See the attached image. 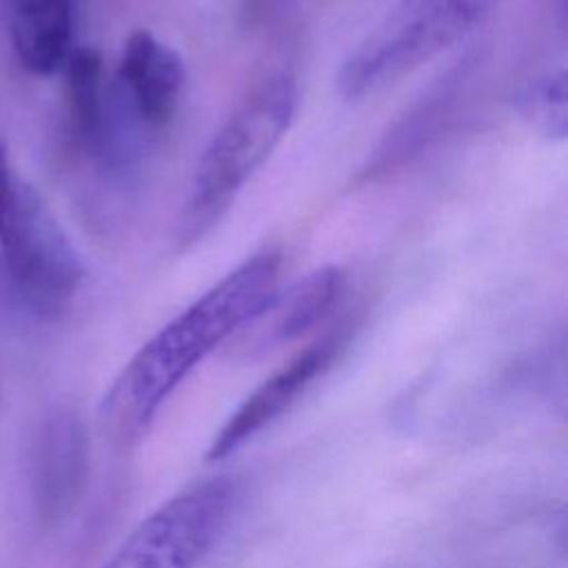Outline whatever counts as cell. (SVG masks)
I'll return each instance as SVG.
<instances>
[{"label":"cell","instance_id":"8992f818","mask_svg":"<svg viewBox=\"0 0 568 568\" xmlns=\"http://www.w3.org/2000/svg\"><path fill=\"white\" fill-rule=\"evenodd\" d=\"M186 87L182 55L146 29L133 31L115 67V98L122 115L146 131L173 122Z\"/></svg>","mask_w":568,"mask_h":568},{"label":"cell","instance_id":"ba28073f","mask_svg":"<svg viewBox=\"0 0 568 568\" xmlns=\"http://www.w3.org/2000/svg\"><path fill=\"white\" fill-rule=\"evenodd\" d=\"M342 291L344 273L337 266H320L277 288L268 304L235 333L240 353L262 355L300 339L333 311Z\"/></svg>","mask_w":568,"mask_h":568},{"label":"cell","instance_id":"3957f363","mask_svg":"<svg viewBox=\"0 0 568 568\" xmlns=\"http://www.w3.org/2000/svg\"><path fill=\"white\" fill-rule=\"evenodd\" d=\"M0 255L20 302L42 317L60 315L87 275L75 244L40 191L13 166L2 140Z\"/></svg>","mask_w":568,"mask_h":568},{"label":"cell","instance_id":"6da1fadb","mask_svg":"<svg viewBox=\"0 0 568 568\" xmlns=\"http://www.w3.org/2000/svg\"><path fill=\"white\" fill-rule=\"evenodd\" d=\"M282 253L264 248L153 333L98 404V426L113 446L135 444L186 375L244 328L280 288Z\"/></svg>","mask_w":568,"mask_h":568},{"label":"cell","instance_id":"7c38bea8","mask_svg":"<svg viewBox=\"0 0 568 568\" xmlns=\"http://www.w3.org/2000/svg\"><path fill=\"white\" fill-rule=\"evenodd\" d=\"M521 120L548 140H564L568 133V82L566 71H550L532 78L517 95Z\"/></svg>","mask_w":568,"mask_h":568},{"label":"cell","instance_id":"5b68a950","mask_svg":"<svg viewBox=\"0 0 568 568\" xmlns=\"http://www.w3.org/2000/svg\"><path fill=\"white\" fill-rule=\"evenodd\" d=\"M235 501L231 477H206L149 513L100 568H195Z\"/></svg>","mask_w":568,"mask_h":568},{"label":"cell","instance_id":"30bf717a","mask_svg":"<svg viewBox=\"0 0 568 568\" xmlns=\"http://www.w3.org/2000/svg\"><path fill=\"white\" fill-rule=\"evenodd\" d=\"M75 0H9V38L20 67L49 78L73 51Z\"/></svg>","mask_w":568,"mask_h":568},{"label":"cell","instance_id":"52a82bcc","mask_svg":"<svg viewBox=\"0 0 568 568\" xmlns=\"http://www.w3.org/2000/svg\"><path fill=\"white\" fill-rule=\"evenodd\" d=\"M344 344V333L335 331L317 337L313 344L295 353L284 366L268 375L220 426L204 453L206 462H220L235 453L244 442L255 437L280 415H284L306 388L324 375Z\"/></svg>","mask_w":568,"mask_h":568},{"label":"cell","instance_id":"7a4b0ae2","mask_svg":"<svg viewBox=\"0 0 568 568\" xmlns=\"http://www.w3.org/2000/svg\"><path fill=\"white\" fill-rule=\"evenodd\" d=\"M297 109V84L286 71L264 75L231 111L202 151L175 222V246L200 242L233 206L244 184L271 158Z\"/></svg>","mask_w":568,"mask_h":568},{"label":"cell","instance_id":"8fae6325","mask_svg":"<svg viewBox=\"0 0 568 568\" xmlns=\"http://www.w3.org/2000/svg\"><path fill=\"white\" fill-rule=\"evenodd\" d=\"M64 102L75 138L95 153H115L111 89L102 55L91 47H73L64 67Z\"/></svg>","mask_w":568,"mask_h":568},{"label":"cell","instance_id":"9c48e42d","mask_svg":"<svg viewBox=\"0 0 568 568\" xmlns=\"http://www.w3.org/2000/svg\"><path fill=\"white\" fill-rule=\"evenodd\" d=\"M89 470L84 419L71 410L53 415L40 430L33 455V495L38 513L58 521L75 506Z\"/></svg>","mask_w":568,"mask_h":568},{"label":"cell","instance_id":"277c9868","mask_svg":"<svg viewBox=\"0 0 568 568\" xmlns=\"http://www.w3.org/2000/svg\"><path fill=\"white\" fill-rule=\"evenodd\" d=\"M493 0H397L337 71L346 100H362L413 73L462 42L490 11Z\"/></svg>","mask_w":568,"mask_h":568}]
</instances>
